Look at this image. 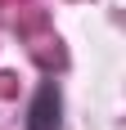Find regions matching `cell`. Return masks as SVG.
Returning a JSON list of instances; mask_svg holds the SVG:
<instances>
[{
    "label": "cell",
    "instance_id": "6da1fadb",
    "mask_svg": "<svg viewBox=\"0 0 126 130\" xmlns=\"http://www.w3.org/2000/svg\"><path fill=\"white\" fill-rule=\"evenodd\" d=\"M27 130H59V90L54 85H41L36 90L32 112H27Z\"/></svg>",
    "mask_w": 126,
    "mask_h": 130
}]
</instances>
